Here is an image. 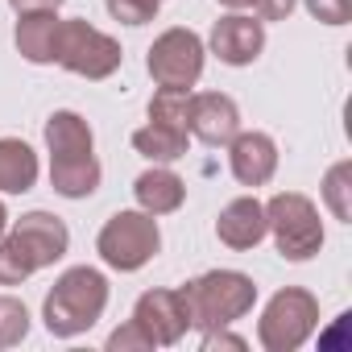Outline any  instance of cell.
Here are the masks:
<instances>
[{
  "label": "cell",
  "instance_id": "cell-4",
  "mask_svg": "<svg viewBox=\"0 0 352 352\" xmlns=\"http://www.w3.org/2000/svg\"><path fill=\"white\" fill-rule=\"evenodd\" d=\"M265 236H274V249L282 253V261H311L323 249V220L319 208L298 195V191H278L265 204Z\"/></svg>",
  "mask_w": 352,
  "mask_h": 352
},
{
  "label": "cell",
  "instance_id": "cell-22",
  "mask_svg": "<svg viewBox=\"0 0 352 352\" xmlns=\"http://www.w3.org/2000/svg\"><path fill=\"white\" fill-rule=\"evenodd\" d=\"M30 336V307L13 294H0V348H17Z\"/></svg>",
  "mask_w": 352,
  "mask_h": 352
},
{
  "label": "cell",
  "instance_id": "cell-16",
  "mask_svg": "<svg viewBox=\"0 0 352 352\" xmlns=\"http://www.w3.org/2000/svg\"><path fill=\"white\" fill-rule=\"evenodd\" d=\"M104 183V166L96 153L83 157H50V187L63 199H91Z\"/></svg>",
  "mask_w": 352,
  "mask_h": 352
},
{
  "label": "cell",
  "instance_id": "cell-12",
  "mask_svg": "<svg viewBox=\"0 0 352 352\" xmlns=\"http://www.w3.org/2000/svg\"><path fill=\"white\" fill-rule=\"evenodd\" d=\"M224 149H228V170L241 187H265L278 174V141L261 129H241Z\"/></svg>",
  "mask_w": 352,
  "mask_h": 352
},
{
  "label": "cell",
  "instance_id": "cell-27",
  "mask_svg": "<svg viewBox=\"0 0 352 352\" xmlns=\"http://www.w3.org/2000/svg\"><path fill=\"white\" fill-rule=\"evenodd\" d=\"M216 348L245 352V348H249V340H245V336H236V331H228V327H212V331H204V352H216Z\"/></svg>",
  "mask_w": 352,
  "mask_h": 352
},
{
  "label": "cell",
  "instance_id": "cell-10",
  "mask_svg": "<svg viewBox=\"0 0 352 352\" xmlns=\"http://www.w3.org/2000/svg\"><path fill=\"white\" fill-rule=\"evenodd\" d=\"M9 236L30 253L34 270H50L71 253V228L54 212H25L21 220L9 224Z\"/></svg>",
  "mask_w": 352,
  "mask_h": 352
},
{
  "label": "cell",
  "instance_id": "cell-13",
  "mask_svg": "<svg viewBox=\"0 0 352 352\" xmlns=\"http://www.w3.org/2000/svg\"><path fill=\"white\" fill-rule=\"evenodd\" d=\"M216 236L232 253H253L265 241V204L257 195H241L220 208L216 216Z\"/></svg>",
  "mask_w": 352,
  "mask_h": 352
},
{
  "label": "cell",
  "instance_id": "cell-5",
  "mask_svg": "<svg viewBox=\"0 0 352 352\" xmlns=\"http://www.w3.org/2000/svg\"><path fill=\"white\" fill-rule=\"evenodd\" d=\"M319 327V298L302 286H286L278 290L261 319H257V344L265 352H298Z\"/></svg>",
  "mask_w": 352,
  "mask_h": 352
},
{
  "label": "cell",
  "instance_id": "cell-25",
  "mask_svg": "<svg viewBox=\"0 0 352 352\" xmlns=\"http://www.w3.org/2000/svg\"><path fill=\"white\" fill-rule=\"evenodd\" d=\"M104 348H108V352H153V340L145 336V327H141L137 319H129V323H120V327L108 336Z\"/></svg>",
  "mask_w": 352,
  "mask_h": 352
},
{
  "label": "cell",
  "instance_id": "cell-28",
  "mask_svg": "<svg viewBox=\"0 0 352 352\" xmlns=\"http://www.w3.org/2000/svg\"><path fill=\"white\" fill-rule=\"evenodd\" d=\"M257 17L261 21H290V13L298 9V0H257Z\"/></svg>",
  "mask_w": 352,
  "mask_h": 352
},
{
  "label": "cell",
  "instance_id": "cell-29",
  "mask_svg": "<svg viewBox=\"0 0 352 352\" xmlns=\"http://www.w3.org/2000/svg\"><path fill=\"white\" fill-rule=\"evenodd\" d=\"M9 9L21 17V13H58L63 0H9Z\"/></svg>",
  "mask_w": 352,
  "mask_h": 352
},
{
  "label": "cell",
  "instance_id": "cell-20",
  "mask_svg": "<svg viewBox=\"0 0 352 352\" xmlns=\"http://www.w3.org/2000/svg\"><path fill=\"white\" fill-rule=\"evenodd\" d=\"M319 195H323V208L331 212V220L352 224V162H348V157L327 166Z\"/></svg>",
  "mask_w": 352,
  "mask_h": 352
},
{
  "label": "cell",
  "instance_id": "cell-9",
  "mask_svg": "<svg viewBox=\"0 0 352 352\" xmlns=\"http://www.w3.org/2000/svg\"><path fill=\"white\" fill-rule=\"evenodd\" d=\"M133 319L145 327L153 348H174V344H183V336L191 331L187 302H183L179 290H145L133 302Z\"/></svg>",
  "mask_w": 352,
  "mask_h": 352
},
{
  "label": "cell",
  "instance_id": "cell-1",
  "mask_svg": "<svg viewBox=\"0 0 352 352\" xmlns=\"http://www.w3.org/2000/svg\"><path fill=\"white\" fill-rule=\"evenodd\" d=\"M108 278L96 265H71L54 278L50 294L42 298V323L54 340H75L91 331L108 311Z\"/></svg>",
  "mask_w": 352,
  "mask_h": 352
},
{
  "label": "cell",
  "instance_id": "cell-2",
  "mask_svg": "<svg viewBox=\"0 0 352 352\" xmlns=\"http://www.w3.org/2000/svg\"><path fill=\"white\" fill-rule=\"evenodd\" d=\"M187 302V319L199 331L212 327H232L236 319H245L257 302V282L241 270H208L199 278H191L183 290Z\"/></svg>",
  "mask_w": 352,
  "mask_h": 352
},
{
  "label": "cell",
  "instance_id": "cell-21",
  "mask_svg": "<svg viewBox=\"0 0 352 352\" xmlns=\"http://www.w3.org/2000/svg\"><path fill=\"white\" fill-rule=\"evenodd\" d=\"M187 112H191V91H183V87H157L153 100H149V120L153 124L187 129Z\"/></svg>",
  "mask_w": 352,
  "mask_h": 352
},
{
  "label": "cell",
  "instance_id": "cell-11",
  "mask_svg": "<svg viewBox=\"0 0 352 352\" xmlns=\"http://www.w3.org/2000/svg\"><path fill=\"white\" fill-rule=\"evenodd\" d=\"M187 133L212 149H224L241 133V108L224 91H191V112H187Z\"/></svg>",
  "mask_w": 352,
  "mask_h": 352
},
{
  "label": "cell",
  "instance_id": "cell-19",
  "mask_svg": "<svg viewBox=\"0 0 352 352\" xmlns=\"http://www.w3.org/2000/svg\"><path fill=\"white\" fill-rule=\"evenodd\" d=\"M133 149L141 153V157H149V162H157V166H170V162H179V157H187V149H191V133L187 129H170V124H141L137 133H133Z\"/></svg>",
  "mask_w": 352,
  "mask_h": 352
},
{
  "label": "cell",
  "instance_id": "cell-24",
  "mask_svg": "<svg viewBox=\"0 0 352 352\" xmlns=\"http://www.w3.org/2000/svg\"><path fill=\"white\" fill-rule=\"evenodd\" d=\"M104 9L112 21L137 30V25H149L157 21V9H162V0H104Z\"/></svg>",
  "mask_w": 352,
  "mask_h": 352
},
{
  "label": "cell",
  "instance_id": "cell-23",
  "mask_svg": "<svg viewBox=\"0 0 352 352\" xmlns=\"http://www.w3.org/2000/svg\"><path fill=\"white\" fill-rule=\"evenodd\" d=\"M38 270H34V261H30V253L5 232L0 236V286H21L25 278H34Z\"/></svg>",
  "mask_w": 352,
  "mask_h": 352
},
{
  "label": "cell",
  "instance_id": "cell-7",
  "mask_svg": "<svg viewBox=\"0 0 352 352\" xmlns=\"http://www.w3.org/2000/svg\"><path fill=\"white\" fill-rule=\"evenodd\" d=\"M204 63H208L204 38L195 30H183V25L157 34L149 54H145V71L157 87H183V91H191L204 79Z\"/></svg>",
  "mask_w": 352,
  "mask_h": 352
},
{
  "label": "cell",
  "instance_id": "cell-26",
  "mask_svg": "<svg viewBox=\"0 0 352 352\" xmlns=\"http://www.w3.org/2000/svg\"><path fill=\"white\" fill-rule=\"evenodd\" d=\"M302 9L319 25H348L352 21V0H302Z\"/></svg>",
  "mask_w": 352,
  "mask_h": 352
},
{
  "label": "cell",
  "instance_id": "cell-14",
  "mask_svg": "<svg viewBox=\"0 0 352 352\" xmlns=\"http://www.w3.org/2000/svg\"><path fill=\"white\" fill-rule=\"evenodd\" d=\"M133 199L149 216H170V212H179L187 204V183L170 166H157L153 162L149 170H141L137 179H133Z\"/></svg>",
  "mask_w": 352,
  "mask_h": 352
},
{
  "label": "cell",
  "instance_id": "cell-8",
  "mask_svg": "<svg viewBox=\"0 0 352 352\" xmlns=\"http://www.w3.org/2000/svg\"><path fill=\"white\" fill-rule=\"evenodd\" d=\"M224 67H253L265 50V21L261 17H249V13H224L208 42H204Z\"/></svg>",
  "mask_w": 352,
  "mask_h": 352
},
{
  "label": "cell",
  "instance_id": "cell-31",
  "mask_svg": "<svg viewBox=\"0 0 352 352\" xmlns=\"http://www.w3.org/2000/svg\"><path fill=\"white\" fill-rule=\"evenodd\" d=\"M9 224H13V216H9V208H5V199H0V236L9 232Z\"/></svg>",
  "mask_w": 352,
  "mask_h": 352
},
{
  "label": "cell",
  "instance_id": "cell-3",
  "mask_svg": "<svg viewBox=\"0 0 352 352\" xmlns=\"http://www.w3.org/2000/svg\"><path fill=\"white\" fill-rule=\"evenodd\" d=\"M96 253L108 270L116 274H137L145 270L157 253H162V228L157 216L141 212V208H124L116 216L104 220L100 236H96Z\"/></svg>",
  "mask_w": 352,
  "mask_h": 352
},
{
  "label": "cell",
  "instance_id": "cell-17",
  "mask_svg": "<svg viewBox=\"0 0 352 352\" xmlns=\"http://www.w3.org/2000/svg\"><path fill=\"white\" fill-rule=\"evenodd\" d=\"M42 133H46L50 157H83V153H96V133H91L87 116H79L75 108L50 112V120H46Z\"/></svg>",
  "mask_w": 352,
  "mask_h": 352
},
{
  "label": "cell",
  "instance_id": "cell-18",
  "mask_svg": "<svg viewBox=\"0 0 352 352\" xmlns=\"http://www.w3.org/2000/svg\"><path fill=\"white\" fill-rule=\"evenodd\" d=\"M38 153L21 137H0V195H25L38 187Z\"/></svg>",
  "mask_w": 352,
  "mask_h": 352
},
{
  "label": "cell",
  "instance_id": "cell-6",
  "mask_svg": "<svg viewBox=\"0 0 352 352\" xmlns=\"http://www.w3.org/2000/svg\"><path fill=\"white\" fill-rule=\"evenodd\" d=\"M54 63L79 79H112L124 63V50L112 34L96 30L91 21H79V17H63V30H58V54Z\"/></svg>",
  "mask_w": 352,
  "mask_h": 352
},
{
  "label": "cell",
  "instance_id": "cell-15",
  "mask_svg": "<svg viewBox=\"0 0 352 352\" xmlns=\"http://www.w3.org/2000/svg\"><path fill=\"white\" fill-rule=\"evenodd\" d=\"M58 30H63L58 13H21L17 30H13L17 54L34 67H50L54 54H58Z\"/></svg>",
  "mask_w": 352,
  "mask_h": 352
},
{
  "label": "cell",
  "instance_id": "cell-30",
  "mask_svg": "<svg viewBox=\"0 0 352 352\" xmlns=\"http://www.w3.org/2000/svg\"><path fill=\"white\" fill-rule=\"evenodd\" d=\"M216 5H224L228 13H245V9H253L257 0H216Z\"/></svg>",
  "mask_w": 352,
  "mask_h": 352
}]
</instances>
